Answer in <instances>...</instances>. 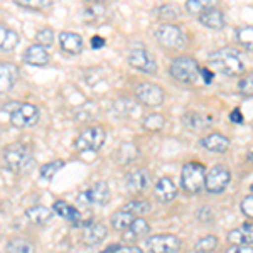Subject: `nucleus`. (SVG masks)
I'll use <instances>...</instances> for the list:
<instances>
[{"mask_svg": "<svg viewBox=\"0 0 253 253\" xmlns=\"http://www.w3.org/2000/svg\"><path fill=\"white\" fill-rule=\"evenodd\" d=\"M59 46L66 54L76 56L83 51V38L80 34H76V32H61Z\"/></svg>", "mask_w": 253, "mask_h": 253, "instance_id": "15", "label": "nucleus"}, {"mask_svg": "<svg viewBox=\"0 0 253 253\" xmlns=\"http://www.w3.org/2000/svg\"><path fill=\"white\" fill-rule=\"evenodd\" d=\"M150 210H152V206H150L147 201H130V203H126L124 208H122V211H125V213H130V214H133V216L149 214Z\"/></svg>", "mask_w": 253, "mask_h": 253, "instance_id": "29", "label": "nucleus"}, {"mask_svg": "<svg viewBox=\"0 0 253 253\" xmlns=\"http://www.w3.org/2000/svg\"><path fill=\"white\" fill-rule=\"evenodd\" d=\"M86 203V205H96L105 206L110 201V186L105 181L95 182L86 193L78 196V203Z\"/></svg>", "mask_w": 253, "mask_h": 253, "instance_id": "12", "label": "nucleus"}, {"mask_svg": "<svg viewBox=\"0 0 253 253\" xmlns=\"http://www.w3.org/2000/svg\"><path fill=\"white\" fill-rule=\"evenodd\" d=\"M135 221V216L130 214V213H125V211H117L115 214L112 216V226L115 228L117 231H124V230H128L130 224Z\"/></svg>", "mask_w": 253, "mask_h": 253, "instance_id": "27", "label": "nucleus"}, {"mask_svg": "<svg viewBox=\"0 0 253 253\" xmlns=\"http://www.w3.org/2000/svg\"><path fill=\"white\" fill-rule=\"evenodd\" d=\"M211 64L226 76H240L245 71V63L240 52L233 47H221L210 56Z\"/></svg>", "mask_w": 253, "mask_h": 253, "instance_id": "2", "label": "nucleus"}, {"mask_svg": "<svg viewBox=\"0 0 253 253\" xmlns=\"http://www.w3.org/2000/svg\"><path fill=\"white\" fill-rule=\"evenodd\" d=\"M156 38L161 46L167 49H181L186 44V36L174 24H162L156 29Z\"/></svg>", "mask_w": 253, "mask_h": 253, "instance_id": "6", "label": "nucleus"}, {"mask_svg": "<svg viewBox=\"0 0 253 253\" xmlns=\"http://www.w3.org/2000/svg\"><path fill=\"white\" fill-rule=\"evenodd\" d=\"M52 214H54V211L46 206H32L29 210H26L27 219L34 224H47L52 219Z\"/></svg>", "mask_w": 253, "mask_h": 253, "instance_id": "24", "label": "nucleus"}, {"mask_svg": "<svg viewBox=\"0 0 253 253\" xmlns=\"http://www.w3.org/2000/svg\"><path fill=\"white\" fill-rule=\"evenodd\" d=\"M206 181V169L199 162H187L181 170V184L189 194H198L203 191Z\"/></svg>", "mask_w": 253, "mask_h": 253, "instance_id": "3", "label": "nucleus"}, {"mask_svg": "<svg viewBox=\"0 0 253 253\" xmlns=\"http://www.w3.org/2000/svg\"><path fill=\"white\" fill-rule=\"evenodd\" d=\"M242 213L247 216V218L253 219V196H247L242 201Z\"/></svg>", "mask_w": 253, "mask_h": 253, "instance_id": "39", "label": "nucleus"}, {"mask_svg": "<svg viewBox=\"0 0 253 253\" xmlns=\"http://www.w3.org/2000/svg\"><path fill=\"white\" fill-rule=\"evenodd\" d=\"M24 61L31 66H46L49 63V54L47 51L39 44L27 47V51L24 52Z\"/></svg>", "mask_w": 253, "mask_h": 253, "instance_id": "19", "label": "nucleus"}, {"mask_svg": "<svg viewBox=\"0 0 253 253\" xmlns=\"http://www.w3.org/2000/svg\"><path fill=\"white\" fill-rule=\"evenodd\" d=\"M231 181V172L226 166H214L210 172L206 174V181H205V187L208 193L211 194H218L223 193L228 187Z\"/></svg>", "mask_w": 253, "mask_h": 253, "instance_id": "7", "label": "nucleus"}, {"mask_svg": "<svg viewBox=\"0 0 253 253\" xmlns=\"http://www.w3.org/2000/svg\"><path fill=\"white\" fill-rule=\"evenodd\" d=\"M108 235V228L105 226L103 223H91L89 226L84 228L83 231V243L88 245V247H93V245L101 243Z\"/></svg>", "mask_w": 253, "mask_h": 253, "instance_id": "16", "label": "nucleus"}, {"mask_svg": "<svg viewBox=\"0 0 253 253\" xmlns=\"http://www.w3.org/2000/svg\"><path fill=\"white\" fill-rule=\"evenodd\" d=\"M135 98L145 107H159L164 101V89L154 83H140L135 88Z\"/></svg>", "mask_w": 253, "mask_h": 253, "instance_id": "11", "label": "nucleus"}, {"mask_svg": "<svg viewBox=\"0 0 253 253\" xmlns=\"http://www.w3.org/2000/svg\"><path fill=\"white\" fill-rule=\"evenodd\" d=\"M199 75L203 76V83L205 84H210L214 78V73L210 71V69H206V68H199Z\"/></svg>", "mask_w": 253, "mask_h": 253, "instance_id": "42", "label": "nucleus"}, {"mask_svg": "<svg viewBox=\"0 0 253 253\" xmlns=\"http://www.w3.org/2000/svg\"><path fill=\"white\" fill-rule=\"evenodd\" d=\"M64 167V161H54V162H47V164L41 166V177L46 179V181H51L56 174L59 172Z\"/></svg>", "mask_w": 253, "mask_h": 253, "instance_id": "31", "label": "nucleus"}, {"mask_svg": "<svg viewBox=\"0 0 253 253\" xmlns=\"http://www.w3.org/2000/svg\"><path fill=\"white\" fill-rule=\"evenodd\" d=\"M41 112L36 105L32 103H20V107L10 113V124L15 128H27V126H34L39 122Z\"/></svg>", "mask_w": 253, "mask_h": 253, "instance_id": "9", "label": "nucleus"}, {"mask_svg": "<svg viewBox=\"0 0 253 253\" xmlns=\"http://www.w3.org/2000/svg\"><path fill=\"white\" fill-rule=\"evenodd\" d=\"M137 156H138V150H137V147L132 144H124L118 149V161H120L122 164H128V162H132Z\"/></svg>", "mask_w": 253, "mask_h": 253, "instance_id": "32", "label": "nucleus"}, {"mask_svg": "<svg viewBox=\"0 0 253 253\" xmlns=\"http://www.w3.org/2000/svg\"><path fill=\"white\" fill-rule=\"evenodd\" d=\"M150 231V224L145 221L144 218H135V221L130 224L128 233L124 235V240H132V238H138V236H144L145 233Z\"/></svg>", "mask_w": 253, "mask_h": 253, "instance_id": "26", "label": "nucleus"}, {"mask_svg": "<svg viewBox=\"0 0 253 253\" xmlns=\"http://www.w3.org/2000/svg\"><path fill=\"white\" fill-rule=\"evenodd\" d=\"M236 38H238V42L242 44L247 51L253 52V26L240 27L238 32H236Z\"/></svg>", "mask_w": 253, "mask_h": 253, "instance_id": "30", "label": "nucleus"}, {"mask_svg": "<svg viewBox=\"0 0 253 253\" xmlns=\"http://www.w3.org/2000/svg\"><path fill=\"white\" fill-rule=\"evenodd\" d=\"M5 34H7V27L0 26V47H2V44H3V39H5Z\"/></svg>", "mask_w": 253, "mask_h": 253, "instance_id": "47", "label": "nucleus"}, {"mask_svg": "<svg viewBox=\"0 0 253 253\" xmlns=\"http://www.w3.org/2000/svg\"><path fill=\"white\" fill-rule=\"evenodd\" d=\"M216 247H218V238L216 236H205V238L198 240V243H196V250L199 253H210L216 250Z\"/></svg>", "mask_w": 253, "mask_h": 253, "instance_id": "34", "label": "nucleus"}, {"mask_svg": "<svg viewBox=\"0 0 253 253\" xmlns=\"http://www.w3.org/2000/svg\"><path fill=\"white\" fill-rule=\"evenodd\" d=\"M7 253H34V243L26 238H14L9 240L5 247Z\"/></svg>", "mask_w": 253, "mask_h": 253, "instance_id": "25", "label": "nucleus"}, {"mask_svg": "<svg viewBox=\"0 0 253 253\" xmlns=\"http://www.w3.org/2000/svg\"><path fill=\"white\" fill-rule=\"evenodd\" d=\"M199 144L205 147L210 152H216V154H223L230 149V140L228 137H224L223 133H210V135L203 137L199 140Z\"/></svg>", "mask_w": 253, "mask_h": 253, "instance_id": "17", "label": "nucleus"}, {"mask_svg": "<svg viewBox=\"0 0 253 253\" xmlns=\"http://www.w3.org/2000/svg\"><path fill=\"white\" fill-rule=\"evenodd\" d=\"M118 253H145V252L142 250L140 247H125V248H122Z\"/></svg>", "mask_w": 253, "mask_h": 253, "instance_id": "45", "label": "nucleus"}, {"mask_svg": "<svg viewBox=\"0 0 253 253\" xmlns=\"http://www.w3.org/2000/svg\"><path fill=\"white\" fill-rule=\"evenodd\" d=\"M228 242L231 245H253V228L250 224L235 228L228 233Z\"/></svg>", "mask_w": 253, "mask_h": 253, "instance_id": "22", "label": "nucleus"}, {"mask_svg": "<svg viewBox=\"0 0 253 253\" xmlns=\"http://www.w3.org/2000/svg\"><path fill=\"white\" fill-rule=\"evenodd\" d=\"M19 76L17 66L10 63H0V96L9 93L15 86V81Z\"/></svg>", "mask_w": 253, "mask_h": 253, "instance_id": "14", "label": "nucleus"}, {"mask_svg": "<svg viewBox=\"0 0 253 253\" xmlns=\"http://www.w3.org/2000/svg\"><path fill=\"white\" fill-rule=\"evenodd\" d=\"M170 75L174 80H177L179 83H194L199 76V64L198 61L191 56H179L172 61L170 64Z\"/></svg>", "mask_w": 253, "mask_h": 253, "instance_id": "4", "label": "nucleus"}, {"mask_svg": "<svg viewBox=\"0 0 253 253\" xmlns=\"http://www.w3.org/2000/svg\"><path fill=\"white\" fill-rule=\"evenodd\" d=\"M226 253H253V247L248 245H233L226 250Z\"/></svg>", "mask_w": 253, "mask_h": 253, "instance_id": "41", "label": "nucleus"}, {"mask_svg": "<svg viewBox=\"0 0 253 253\" xmlns=\"http://www.w3.org/2000/svg\"><path fill=\"white\" fill-rule=\"evenodd\" d=\"M54 213L61 216L63 219H66L69 223L80 224L83 221V216H81V211L76 210L75 206L68 205L66 201H56L54 203Z\"/></svg>", "mask_w": 253, "mask_h": 253, "instance_id": "21", "label": "nucleus"}, {"mask_svg": "<svg viewBox=\"0 0 253 253\" xmlns=\"http://www.w3.org/2000/svg\"><path fill=\"white\" fill-rule=\"evenodd\" d=\"M105 46V39L100 38V36H95V38H91V47L93 49H100Z\"/></svg>", "mask_w": 253, "mask_h": 253, "instance_id": "44", "label": "nucleus"}, {"mask_svg": "<svg viewBox=\"0 0 253 253\" xmlns=\"http://www.w3.org/2000/svg\"><path fill=\"white\" fill-rule=\"evenodd\" d=\"M248 159H250V162H253V154H250V156H248Z\"/></svg>", "mask_w": 253, "mask_h": 253, "instance_id": "48", "label": "nucleus"}, {"mask_svg": "<svg viewBox=\"0 0 253 253\" xmlns=\"http://www.w3.org/2000/svg\"><path fill=\"white\" fill-rule=\"evenodd\" d=\"M230 120L233 122V124H238V125H242L243 122H245V117H243V113L240 112V108H235L233 112L230 113Z\"/></svg>", "mask_w": 253, "mask_h": 253, "instance_id": "43", "label": "nucleus"}, {"mask_svg": "<svg viewBox=\"0 0 253 253\" xmlns=\"http://www.w3.org/2000/svg\"><path fill=\"white\" fill-rule=\"evenodd\" d=\"M128 64L132 68L138 69L140 73H145V75H156V71H157L156 59H154V56L144 47H137L130 52Z\"/></svg>", "mask_w": 253, "mask_h": 253, "instance_id": "10", "label": "nucleus"}, {"mask_svg": "<svg viewBox=\"0 0 253 253\" xmlns=\"http://www.w3.org/2000/svg\"><path fill=\"white\" fill-rule=\"evenodd\" d=\"M150 184V174L145 169H137L133 172L126 174L125 177V187L128 193H142Z\"/></svg>", "mask_w": 253, "mask_h": 253, "instance_id": "13", "label": "nucleus"}, {"mask_svg": "<svg viewBox=\"0 0 253 253\" xmlns=\"http://www.w3.org/2000/svg\"><path fill=\"white\" fill-rule=\"evenodd\" d=\"M149 253H177L181 250V240L175 235H154L145 240Z\"/></svg>", "mask_w": 253, "mask_h": 253, "instance_id": "8", "label": "nucleus"}, {"mask_svg": "<svg viewBox=\"0 0 253 253\" xmlns=\"http://www.w3.org/2000/svg\"><path fill=\"white\" fill-rule=\"evenodd\" d=\"M213 218H214V213H213V210H210V208H203V210L198 211L199 221H211Z\"/></svg>", "mask_w": 253, "mask_h": 253, "instance_id": "40", "label": "nucleus"}, {"mask_svg": "<svg viewBox=\"0 0 253 253\" xmlns=\"http://www.w3.org/2000/svg\"><path fill=\"white\" fill-rule=\"evenodd\" d=\"M19 42V34L15 31L12 29H7V34H5V39H3V44L0 49H3V51H12L15 46H17Z\"/></svg>", "mask_w": 253, "mask_h": 253, "instance_id": "38", "label": "nucleus"}, {"mask_svg": "<svg viewBox=\"0 0 253 253\" xmlns=\"http://www.w3.org/2000/svg\"><path fill=\"white\" fill-rule=\"evenodd\" d=\"M238 89H240V93H242V95L253 98V73H252V75L243 76V78L240 80Z\"/></svg>", "mask_w": 253, "mask_h": 253, "instance_id": "36", "label": "nucleus"}, {"mask_svg": "<svg viewBox=\"0 0 253 253\" xmlns=\"http://www.w3.org/2000/svg\"><path fill=\"white\" fill-rule=\"evenodd\" d=\"M36 38H38L39 46H42L44 49H46V47L54 44V31L49 29V27H46V29H41Z\"/></svg>", "mask_w": 253, "mask_h": 253, "instance_id": "35", "label": "nucleus"}, {"mask_svg": "<svg viewBox=\"0 0 253 253\" xmlns=\"http://www.w3.org/2000/svg\"><path fill=\"white\" fill-rule=\"evenodd\" d=\"M105 138H107V132H105L103 126L100 125L89 126V128L83 130L78 135L75 142V147L80 152H96L105 144Z\"/></svg>", "mask_w": 253, "mask_h": 253, "instance_id": "5", "label": "nucleus"}, {"mask_svg": "<svg viewBox=\"0 0 253 253\" xmlns=\"http://www.w3.org/2000/svg\"><path fill=\"white\" fill-rule=\"evenodd\" d=\"M166 120L162 115H157V113H154V115H149L145 117L144 120V128L145 130H150V132H159V130H162V126H164Z\"/></svg>", "mask_w": 253, "mask_h": 253, "instance_id": "33", "label": "nucleus"}, {"mask_svg": "<svg viewBox=\"0 0 253 253\" xmlns=\"http://www.w3.org/2000/svg\"><path fill=\"white\" fill-rule=\"evenodd\" d=\"M2 156L7 167H9L12 172H17V174L29 172L36 164L34 156H32L29 147L20 144V142H14V144L7 145L3 149Z\"/></svg>", "mask_w": 253, "mask_h": 253, "instance_id": "1", "label": "nucleus"}, {"mask_svg": "<svg viewBox=\"0 0 253 253\" xmlns=\"http://www.w3.org/2000/svg\"><path fill=\"white\" fill-rule=\"evenodd\" d=\"M199 22H201L203 26L210 27V29L219 31L224 27V15L221 10L210 9V10H206L205 14L199 15Z\"/></svg>", "mask_w": 253, "mask_h": 253, "instance_id": "23", "label": "nucleus"}, {"mask_svg": "<svg viewBox=\"0 0 253 253\" xmlns=\"http://www.w3.org/2000/svg\"><path fill=\"white\" fill-rule=\"evenodd\" d=\"M122 248H120V245L118 243H113V245H110L108 248H105L103 252H100V253H117V252H120Z\"/></svg>", "mask_w": 253, "mask_h": 253, "instance_id": "46", "label": "nucleus"}, {"mask_svg": "<svg viewBox=\"0 0 253 253\" xmlns=\"http://www.w3.org/2000/svg\"><path fill=\"white\" fill-rule=\"evenodd\" d=\"M154 193H156V198L159 199V201L169 203V201H172L175 196H177V187H175V184L172 182V179L162 177L157 181Z\"/></svg>", "mask_w": 253, "mask_h": 253, "instance_id": "18", "label": "nucleus"}, {"mask_svg": "<svg viewBox=\"0 0 253 253\" xmlns=\"http://www.w3.org/2000/svg\"><path fill=\"white\" fill-rule=\"evenodd\" d=\"M19 5L22 7H27V9H47V7L52 5L51 0H19Z\"/></svg>", "mask_w": 253, "mask_h": 253, "instance_id": "37", "label": "nucleus"}, {"mask_svg": "<svg viewBox=\"0 0 253 253\" xmlns=\"http://www.w3.org/2000/svg\"><path fill=\"white\" fill-rule=\"evenodd\" d=\"M182 122H184L186 128H189L191 132H201V130H206L213 120H211V117L201 115V113H196V112H189L182 117Z\"/></svg>", "mask_w": 253, "mask_h": 253, "instance_id": "20", "label": "nucleus"}, {"mask_svg": "<svg viewBox=\"0 0 253 253\" xmlns=\"http://www.w3.org/2000/svg\"><path fill=\"white\" fill-rule=\"evenodd\" d=\"M186 9L189 10V14L201 15V14H205L206 10L214 9V2L213 0H187Z\"/></svg>", "mask_w": 253, "mask_h": 253, "instance_id": "28", "label": "nucleus"}]
</instances>
